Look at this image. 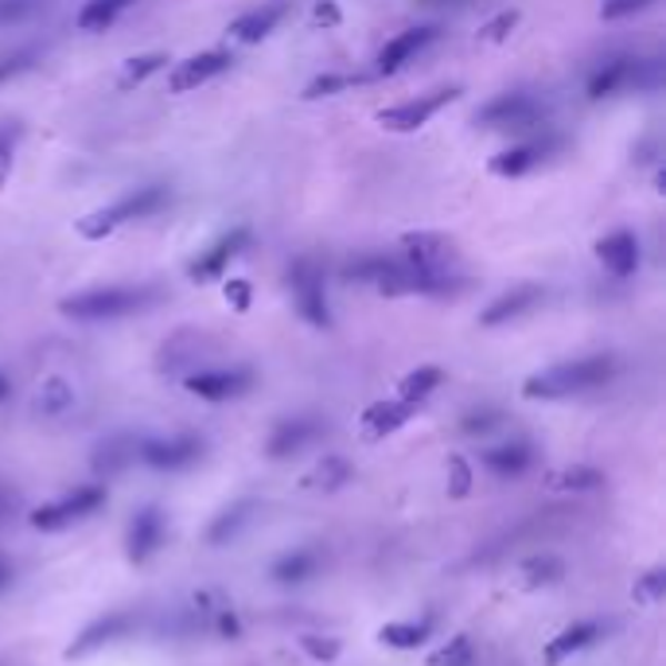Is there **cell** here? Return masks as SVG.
I'll return each mask as SVG.
<instances>
[{"label": "cell", "mask_w": 666, "mask_h": 666, "mask_svg": "<svg viewBox=\"0 0 666 666\" xmlns=\"http://www.w3.org/2000/svg\"><path fill=\"white\" fill-rule=\"evenodd\" d=\"M32 59H36V51H32V48L12 51V56H4V59H0V82H9V79H17V74H24L28 67H32Z\"/></svg>", "instance_id": "7bdbcfd3"}, {"label": "cell", "mask_w": 666, "mask_h": 666, "mask_svg": "<svg viewBox=\"0 0 666 666\" xmlns=\"http://www.w3.org/2000/svg\"><path fill=\"white\" fill-rule=\"evenodd\" d=\"M542 296H546V293H542V285H515L511 293H503L500 301H492L484 312H480V324H484V327L511 324V320H518L523 312H531Z\"/></svg>", "instance_id": "2e32d148"}, {"label": "cell", "mask_w": 666, "mask_h": 666, "mask_svg": "<svg viewBox=\"0 0 666 666\" xmlns=\"http://www.w3.org/2000/svg\"><path fill=\"white\" fill-rule=\"evenodd\" d=\"M472 663H476V650H472V643L464 639V635L448 639L433 658H428V666H472Z\"/></svg>", "instance_id": "1f68e13d"}, {"label": "cell", "mask_w": 666, "mask_h": 666, "mask_svg": "<svg viewBox=\"0 0 666 666\" xmlns=\"http://www.w3.org/2000/svg\"><path fill=\"white\" fill-rule=\"evenodd\" d=\"M596 258H601V265L612 278L624 281L639 270V242H635L632 231H612L608 239L596 242Z\"/></svg>", "instance_id": "4fadbf2b"}, {"label": "cell", "mask_w": 666, "mask_h": 666, "mask_svg": "<svg viewBox=\"0 0 666 666\" xmlns=\"http://www.w3.org/2000/svg\"><path fill=\"white\" fill-rule=\"evenodd\" d=\"M129 461H137V444L129 441V436H118V441L102 444V453H98V472H121Z\"/></svg>", "instance_id": "4dcf8cb0"}, {"label": "cell", "mask_w": 666, "mask_h": 666, "mask_svg": "<svg viewBox=\"0 0 666 666\" xmlns=\"http://www.w3.org/2000/svg\"><path fill=\"white\" fill-rule=\"evenodd\" d=\"M285 17H289V0H265V4H258V9L242 12V17L234 20L231 36L239 43H262Z\"/></svg>", "instance_id": "7c38bea8"}, {"label": "cell", "mask_w": 666, "mask_h": 666, "mask_svg": "<svg viewBox=\"0 0 666 666\" xmlns=\"http://www.w3.org/2000/svg\"><path fill=\"white\" fill-rule=\"evenodd\" d=\"M515 24H518V12H515V9H503L500 17H492L484 28H480V40H484V43H500V40H507V36L515 32Z\"/></svg>", "instance_id": "d590c367"}, {"label": "cell", "mask_w": 666, "mask_h": 666, "mask_svg": "<svg viewBox=\"0 0 666 666\" xmlns=\"http://www.w3.org/2000/svg\"><path fill=\"white\" fill-rule=\"evenodd\" d=\"M301 647L309 650L312 658H320V663H332V658H340V639H332V635H304Z\"/></svg>", "instance_id": "ab89813d"}, {"label": "cell", "mask_w": 666, "mask_h": 666, "mask_svg": "<svg viewBox=\"0 0 666 666\" xmlns=\"http://www.w3.org/2000/svg\"><path fill=\"white\" fill-rule=\"evenodd\" d=\"M397 265V258H382V254H363L355 262L343 265V278L347 281H359V285H379L390 270Z\"/></svg>", "instance_id": "83f0119b"}, {"label": "cell", "mask_w": 666, "mask_h": 666, "mask_svg": "<svg viewBox=\"0 0 666 666\" xmlns=\"http://www.w3.org/2000/svg\"><path fill=\"white\" fill-rule=\"evenodd\" d=\"M549 149H557V141H526V144H515V149L500 152V157L492 160V172L495 175H507V180H515V175H526L531 168H538L542 160L549 157Z\"/></svg>", "instance_id": "d6986e66"}, {"label": "cell", "mask_w": 666, "mask_h": 666, "mask_svg": "<svg viewBox=\"0 0 666 666\" xmlns=\"http://www.w3.org/2000/svg\"><path fill=\"white\" fill-rule=\"evenodd\" d=\"M433 40H436V28H410V32L394 36V40H390L386 48L379 51V74L402 71V67L410 63L417 51H425Z\"/></svg>", "instance_id": "e0dca14e"}, {"label": "cell", "mask_w": 666, "mask_h": 666, "mask_svg": "<svg viewBox=\"0 0 666 666\" xmlns=\"http://www.w3.org/2000/svg\"><path fill=\"white\" fill-rule=\"evenodd\" d=\"M168 63H172V59H168L164 51H149V56H137V59H129V63L121 67V79H118V87H121V90L137 87V82H144V79H149V74L164 71Z\"/></svg>", "instance_id": "f546056e"}, {"label": "cell", "mask_w": 666, "mask_h": 666, "mask_svg": "<svg viewBox=\"0 0 666 666\" xmlns=\"http://www.w3.org/2000/svg\"><path fill=\"white\" fill-rule=\"evenodd\" d=\"M355 74H320L316 82H309L304 87V98L309 102H316V98H327V94H335V90H347V87H355Z\"/></svg>", "instance_id": "e575fe53"}, {"label": "cell", "mask_w": 666, "mask_h": 666, "mask_svg": "<svg viewBox=\"0 0 666 666\" xmlns=\"http://www.w3.org/2000/svg\"><path fill=\"white\" fill-rule=\"evenodd\" d=\"M234 56L231 51H203V56L188 59V63H180L172 71V79H168V90L172 94H188V90H199L203 82L219 79L222 71H231Z\"/></svg>", "instance_id": "8fae6325"}, {"label": "cell", "mask_w": 666, "mask_h": 666, "mask_svg": "<svg viewBox=\"0 0 666 666\" xmlns=\"http://www.w3.org/2000/svg\"><path fill=\"white\" fill-rule=\"evenodd\" d=\"M402 246H405V262L421 265V270H441L453 258V239H444V234H428V231L405 234Z\"/></svg>", "instance_id": "ac0fdd59"}, {"label": "cell", "mask_w": 666, "mask_h": 666, "mask_svg": "<svg viewBox=\"0 0 666 666\" xmlns=\"http://www.w3.org/2000/svg\"><path fill=\"white\" fill-rule=\"evenodd\" d=\"M246 511H250V503H242V507H234V511H226V515L219 518V523L211 526V534L206 538L211 542H226V534H234L242 526V518H246Z\"/></svg>", "instance_id": "b9f144b4"}, {"label": "cell", "mask_w": 666, "mask_h": 666, "mask_svg": "<svg viewBox=\"0 0 666 666\" xmlns=\"http://www.w3.org/2000/svg\"><path fill=\"white\" fill-rule=\"evenodd\" d=\"M320 557L312 554V549H293V554H285L278 565H273V577L281 581V585H301V581H309L312 573H316Z\"/></svg>", "instance_id": "4316f807"}, {"label": "cell", "mask_w": 666, "mask_h": 666, "mask_svg": "<svg viewBox=\"0 0 666 666\" xmlns=\"http://www.w3.org/2000/svg\"><path fill=\"white\" fill-rule=\"evenodd\" d=\"M133 624H137V619L129 616V612H110V616L94 619V624H90L87 632H82L79 639L67 647V658H82V655H90V650L105 647V643L121 639V635L133 632Z\"/></svg>", "instance_id": "5bb4252c"}, {"label": "cell", "mask_w": 666, "mask_h": 666, "mask_svg": "<svg viewBox=\"0 0 666 666\" xmlns=\"http://www.w3.org/2000/svg\"><path fill=\"white\" fill-rule=\"evenodd\" d=\"M40 9V0H0V24H12V20H24Z\"/></svg>", "instance_id": "7dc6e473"}, {"label": "cell", "mask_w": 666, "mask_h": 666, "mask_svg": "<svg viewBox=\"0 0 666 666\" xmlns=\"http://www.w3.org/2000/svg\"><path fill=\"white\" fill-rule=\"evenodd\" d=\"M428 632H433V619H421V624H386L379 632V639L386 643V647L413 650V647H421V643L428 639Z\"/></svg>", "instance_id": "f1b7e54d"}, {"label": "cell", "mask_w": 666, "mask_h": 666, "mask_svg": "<svg viewBox=\"0 0 666 666\" xmlns=\"http://www.w3.org/2000/svg\"><path fill=\"white\" fill-rule=\"evenodd\" d=\"M604 632H608V627L596 624V619H585V624L565 627V632L557 635V639H549V643H546V663H549V666H557V663H562V658H569V655H577V650L593 647L596 639H604Z\"/></svg>", "instance_id": "44dd1931"}, {"label": "cell", "mask_w": 666, "mask_h": 666, "mask_svg": "<svg viewBox=\"0 0 666 666\" xmlns=\"http://www.w3.org/2000/svg\"><path fill=\"white\" fill-rule=\"evenodd\" d=\"M413 410L417 405H410V402H374V405H366V413H363V433L371 436V441H379V436H386V433H394V428H402L405 421L413 417Z\"/></svg>", "instance_id": "cb8c5ba5"}, {"label": "cell", "mask_w": 666, "mask_h": 666, "mask_svg": "<svg viewBox=\"0 0 666 666\" xmlns=\"http://www.w3.org/2000/svg\"><path fill=\"white\" fill-rule=\"evenodd\" d=\"M531 464H534V448L526 441H511V444H500V448H487L484 453V468L495 472L500 480L523 476Z\"/></svg>", "instance_id": "603a6c76"}, {"label": "cell", "mask_w": 666, "mask_h": 666, "mask_svg": "<svg viewBox=\"0 0 666 666\" xmlns=\"http://www.w3.org/2000/svg\"><path fill=\"white\" fill-rule=\"evenodd\" d=\"M160 301V289L152 285H110V289H87V293H74L59 301V312L71 320H118L144 312L149 304Z\"/></svg>", "instance_id": "7a4b0ae2"}, {"label": "cell", "mask_w": 666, "mask_h": 666, "mask_svg": "<svg viewBox=\"0 0 666 666\" xmlns=\"http://www.w3.org/2000/svg\"><path fill=\"white\" fill-rule=\"evenodd\" d=\"M4 397H9V379L0 374V402H4Z\"/></svg>", "instance_id": "f907efd6"}, {"label": "cell", "mask_w": 666, "mask_h": 666, "mask_svg": "<svg viewBox=\"0 0 666 666\" xmlns=\"http://www.w3.org/2000/svg\"><path fill=\"white\" fill-rule=\"evenodd\" d=\"M102 503H105V487H74L63 500L43 503L40 511H32V526L36 531H63V526L90 518Z\"/></svg>", "instance_id": "5b68a950"}, {"label": "cell", "mask_w": 666, "mask_h": 666, "mask_svg": "<svg viewBox=\"0 0 666 666\" xmlns=\"http://www.w3.org/2000/svg\"><path fill=\"white\" fill-rule=\"evenodd\" d=\"M343 20V12H340V4L335 0H320L316 9H312V24L316 28H335Z\"/></svg>", "instance_id": "c3c4849f"}, {"label": "cell", "mask_w": 666, "mask_h": 666, "mask_svg": "<svg viewBox=\"0 0 666 666\" xmlns=\"http://www.w3.org/2000/svg\"><path fill=\"white\" fill-rule=\"evenodd\" d=\"M663 588H666V573L663 569H650L647 577L635 585V601H643V604H655L658 596H663Z\"/></svg>", "instance_id": "ee69618b"}, {"label": "cell", "mask_w": 666, "mask_h": 666, "mask_svg": "<svg viewBox=\"0 0 666 666\" xmlns=\"http://www.w3.org/2000/svg\"><path fill=\"white\" fill-rule=\"evenodd\" d=\"M129 4H137V0H87L79 9V20H74V24H79V32H105Z\"/></svg>", "instance_id": "d4e9b609"}, {"label": "cell", "mask_w": 666, "mask_h": 666, "mask_svg": "<svg viewBox=\"0 0 666 666\" xmlns=\"http://www.w3.org/2000/svg\"><path fill=\"white\" fill-rule=\"evenodd\" d=\"M500 421H503L500 410H476V413H468V417H464L461 428H464V433H492Z\"/></svg>", "instance_id": "bcb514c9"}, {"label": "cell", "mask_w": 666, "mask_h": 666, "mask_svg": "<svg viewBox=\"0 0 666 666\" xmlns=\"http://www.w3.org/2000/svg\"><path fill=\"white\" fill-rule=\"evenodd\" d=\"M441 382H444L441 366H417V371H410L402 382H397V397L410 402V405H421L436 386H441Z\"/></svg>", "instance_id": "484cf974"}, {"label": "cell", "mask_w": 666, "mask_h": 666, "mask_svg": "<svg viewBox=\"0 0 666 666\" xmlns=\"http://www.w3.org/2000/svg\"><path fill=\"white\" fill-rule=\"evenodd\" d=\"M9 581H12V569H9V565H4V562H0V588L9 585Z\"/></svg>", "instance_id": "681fc988"}, {"label": "cell", "mask_w": 666, "mask_h": 666, "mask_svg": "<svg viewBox=\"0 0 666 666\" xmlns=\"http://www.w3.org/2000/svg\"><path fill=\"white\" fill-rule=\"evenodd\" d=\"M461 94H464L461 87H441V90H433V94L410 98V102L382 110V113H379V125L390 129V133H413V129H421L428 118H436V113H441L444 105L456 102Z\"/></svg>", "instance_id": "8992f818"}, {"label": "cell", "mask_w": 666, "mask_h": 666, "mask_svg": "<svg viewBox=\"0 0 666 666\" xmlns=\"http://www.w3.org/2000/svg\"><path fill=\"white\" fill-rule=\"evenodd\" d=\"M635 63H639V59H632V56L608 59V63H604L601 71L588 79V98H593V102H601V98H612V94H619V90H632Z\"/></svg>", "instance_id": "ffe728a7"}, {"label": "cell", "mask_w": 666, "mask_h": 666, "mask_svg": "<svg viewBox=\"0 0 666 666\" xmlns=\"http://www.w3.org/2000/svg\"><path fill=\"white\" fill-rule=\"evenodd\" d=\"M538 118H542L538 98L523 94V90H511V94L492 98V102L476 113V125H484V129H503V125L523 129V125H534Z\"/></svg>", "instance_id": "52a82bcc"}, {"label": "cell", "mask_w": 666, "mask_h": 666, "mask_svg": "<svg viewBox=\"0 0 666 666\" xmlns=\"http://www.w3.org/2000/svg\"><path fill=\"white\" fill-rule=\"evenodd\" d=\"M655 0H604L601 4V20H624V17H635V12L650 9Z\"/></svg>", "instance_id": "60d3db41"}, {"label": "cell", "mask_w": 666, "mask_h": 666, "mask_svg": "<svg viewBox=\"0 0 666 666\" xmlns=\"http://www.w3.org/2000/svg\"><path fill=\"white\" fill-rule=\"evenodd\" d=\"M164 203H168V188H160V183H149V188L129 191V195L118 199V203L90 211L87 219H79V226H74V231H79V239H87V242H102V239H110L118 226H125V222L157 214Z\"/></svg>", "instance_id": "3957f363"}, {"label": "cell", "mask_w": 666, "mask_h": 666, "mask_svg": "<svg viewBox=\"0 0 666 666\" xmlns=\"http://www.w3.org/2000/svg\"><path fill=\"white\" fill-rule=\"evenodd\" d=\"M222 296H226V304H231L234 312H250V281H242V278H231L226 285H222Z\"/></svg>", "instance_id": "f6af8a7d"}, {"label": "cell", "mask_w": 666, "mask_h": 666, "mask_svg": "<svg viewBox=\"0 0 666 666\" xmlns=\"http://www.w3.org/2000/svg\"><path fill=\"white\" fill-rule=\"evenodd\" d=\"M604 476L596 468H569L562 472V476H554V487H562V492H593V487H601Z\"/></svg>", "instance_id": "d6a6232c"}, {"label": "cell", "mask_w": 666, "mask_h": 666, "mask_svg": "<svg viewBox=\"0 0 666 666\" xmlns=\"http://www.w3.org/2000/svg\"><path fill=\"white\" fill-rule=\"evenodd\" d=\"M289 289H293L296 296V312H301L312 327L332 324L327 293H324V270H320L316 258H296V262L289 265Z\"/></svg>", "instance_id": "277c9868"}, {"label": "cell", "mask_w": 666, "mask_h": 666, "mask_svg": "<svg viewBox=\"0 0 666 666\" xmlns=\"http://www.w3.org/2000/svg\"><path fill=\"white\" fill-rule=\"evenodd\" d=\"M254 386V371L246 366H222V371H195L188 374V390L206 402H231Z\"/></svg>", "instance_id": "ba28073f"}, {"label": "cell", "mask_w": 666, "mask_h": 666, "mask_svg": "<svg viewBox=\"0 0 666 666\" xmlns=\"http://www.w3.org/2000/svg\"><path fill=\"white\" fill-rule=\"evenodd\" d=\"M71 402H74V394L67 390V382H59V379H51L48 386H43V394H40V410L43 413H63Z\"/></svg>", "instance_id": "74e56055"}, {"label": "cell", "mask_w": 666, "mask_h": 666, "mask_svg": "<svg viewBox=\"0 0 666 666\" xmlns=\"http://www.w3.org/2000/svg\"><path fill=\"white\" fill-rule=\"evenodd\" d=\"M17 144H20V125L17 121H4L0 125V183L9 180L12 160H17Z\"/></svg>", "instance_id": "836d02e7"}, {"label": "cell", "mask_w": 666, "mask_h": 666, "mask_svg": "<svg viewBox=\"0 0 666 666\" xmlns=\"http://www.w3.org/2000/svg\"><path fill=\"white\" fill-rule=\"evenodd\" d=\"M137 456H141L149 468L160 472H175V468H188L203 456V441L199 436H168V441H144L137 444Z\"/></svg>", "instance_id": "30bf717a"}, {"label": "cell", "mask_w": 666, "mask_h": 666, "mask_svg": "<svg viewBox=\"0 0 666 666\" xmlns=\"http://www.w3.org/2000/svg\"><path fill=\"white\" fill-rule=\"evenodd\" d=\"M250 239H254V234H250L246 226H234L231 234H222L214 246H206L203 254H199L195 262L188 265V278L191 281H219L222 273H226V265H231L234 258H239L242 250L250 246Z\"/></svg>", "instance_id": "9c48e42d"}, {"label": "cell", "mask_w": 666, "mask_h": 666, "mask_svg": "<svg viewBox=\"0 0 666 666\" xmlns=\"http://www.w3.org/2000/svg\"><path fill=\"white\" fill-rule=\"evenodd\" d=\"M320 436V425L312 417H293V421H281L270 436V456L273 461H285V456L301 453L304 444H312Z\"/></svg>", "instance_id": "7402d4cb"}, {"label": "cell", "mask_w": 666, "mask_h": 666, "mask_svg": "<svg viewBox=\"0 0 666 666\" xmlns=\"http://www.w3.org/2000/svg\"><path fill=\"white\" fill-rule=\"evenodd\" d=\"M526 573V585H549V581L562 577V562H554V557H534V562L523 565Z\"/></svg>", "instance_id": "8d00e7d4"}, {"label": "cell", "mask_w": 666, "mask_h": 666, "mask_svg": "<svg viewBox=\"0 0 666 666\" xmlns=\"http://www.w3.org/2000/svg\"><path fill=\"white\" fill-rule=\"evenodd\" d=\"M160 542H164V515L157 507L137 511V518L129 523V562H149L160 549Z\"/></svg>", "instance_id": "9a60e30c"}, {"label": "cell", "mask_w": 666, "mask_h": 666, "mask_svg": "<svg viewBox=\"0 0 666 666\" xmlns=\"http://www.w3.org/2000/svg\"><path fill=\"white\" fill-rule=\"evenodd\" d=\"M351 480V468L343 461H335V456H327L324 464L316 468V476H312V484H320V487H340V484H347Z\"/></svg>", "instance_id": "f35d334b"}, {"label": "cell", "mask_w": 666, "mask_h": 666, "mask_svg": "<svg viewBox=\"0 0 666 666\" xmlns=\"http://www.w3.org/2000/svg\"><path fill=\"white\" fill-rule=\"evenodd\" d=\"M616 374V359L612 355H588V359H573V363H557L549 371H538L526 379L523 394L531 402H557V397H573L585 394V390H596Z\"/></svg>", "instance_id": "6da1fadb"}]
</instances>
